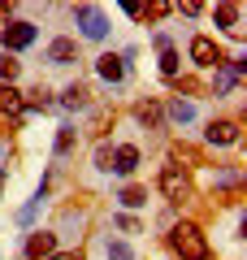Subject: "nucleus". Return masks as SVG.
<instances>
[{"mask_svg":"<svg viewBox=\"0 0 247 260\" xmlns=\"http://www.w3.org/2000/svg\"><path fill=\"white\" fill-rule=\"evenodd\" d=\"M169 247L182 260H208V239H204V230L195 221H178L169 230Z\"/></svg>","mask_w":247,"mask_h":260,"instance_id":"nucleus-1","label":"nucleus"},{"mask_svg":"<svg viewBox=\"0 0 247 260\" xmlns=\"http://www.w3.org/2000/svg\"><path fill=\"white\" fill-rule=\"evenodd\" d=\"M161 195L169 204H187L191 200V174L182 165H165L161 169Z\"/></svg>","mask_w":247,"mask_h":260,"instance_id":"nucleus-2","label":"nucleus"},{"mask_svg":"<svg viewBox=\"0 0 247 260\" xmlns=\"http://www.w3.org/2000/svg\"><path fill=\"white\" fill-rule=\"evenodd\" d=\"M35 22H9V26L0 30V44H5V52H22V48L35 44Z\"/></svg>","mask_w":247,"mask_h":260,"instance_id":"nucleus-3","label":"nucleus"},{"mask_svg":"<svg viewBox=\"0 0 247 260\" xmlns=\"http://www.w3.org/2000/svg\"><path fill=\"white\" fill-rule=\"evenodd\" d=\"M74 18H78V26H82V35H87V39H104V35H109V18H104L96 5H78Z\"/></svg>","mask_w":247,"mask_h":260,"instance_id":"nucleus-4","label":"nucleus"},{"mask_svg":"<svg viewBox=\"0 0 247 260\" xmlns=\"http://www.w3.org/2000/svg\"><path fill=\"white\" fill-rule=\"evenodd\" d=\"M238 135H243V126H238V121H230V117H221V121H208V130H204V139H208L212 148L238 143Z\"/></svg>","mask_w":247,"mask_h":260,"instance_id":"nucleus-5","label":"nucleus"},{"mask_svg":"<svg viewBox=\"0 0 247 260\" xmlns=\"http://www.w3.org/2000/svg\"><path fill=\"white\" fill-rule=\"evenodd\" d=\"M243 70H247V61H221L217 65V78H212V95H226L230 87L243 78Z\"/></svg>","mask_w":247,"mask_h":260,"instance_id":"nucleus-6","label":"nucleus"},{"mask_svg":"<svg viewBox=\"0 0 247 260\" xmlns=\"http://www.w3.org/2000/svg\"><path fill=\"white\" fill-rule=\"evenodd\" d=\"M52 251H56V234H48V230H35V234L26 239V251H22V256H26V260H48Z\"/></svg>","mask_w":247,"mask_h":260,"instance_id":"nucleus-7","label":"nucleus"},{"mask_svg":"<svg viewBox=\"0 0 247 260\" xmlns=\"http://www.w3.org/2000/svg\"><path fill=\"white\" fill-rule=\"evenodd\" d=\"M191 61L208 70V65H221V52H217V44H212L208 35H195L191 39Z\"/></svg>","mask_w":247,"mask_h":260,"instance_id":"nucleus-8","label":"nucleus"},{"mask_svg":"<svg viewBox=\"0 0 247 260\" xmlns=\"http://www.w3.org/2000/svg\"><path fill=\"white\" fill-rule=\"evenodd\" d=\"M96 74H100L104 83H121V78H126V56H113V52H104L100 61H96Z\"/></svg>","mask_w":247,"mask_h":260,"instance_id":"nucleus-9","label":"nucleus"},{"mask_svg":"<svg viewBox=\"0 0 247 260\" xmlns=\"http://www.w3.org/2000/svg\"><path fill=\"white\" fill-rule=\"evenodd\" d=\"M109 169H117L121 178L135 174V169H139V148H135V143H121V148H113V165H109Z\"/></svg>","mask_w":247,"mask_h":260,"instance_id":"nucleus-10","label":"nucleus"},{"mask_svg":"<svg viewBox=\"0 0 247 260\" xmlns=\"http://www.w3.org/2000/svg\"><path fill=\"white\" fill-rule=\"evenodd\" d=\"M48 61L52 65H74L78 61V44H74V39H52V44H48Z\"/></svg>","mask_w":247,"mask_h":260,"instance_id":"nucleus-11","label":"nucleus"},{"mask_svg":"<svg viewBox=\"0 0 247 260\" xmlns=\"http://www.w3.org/2000/svg\"><path fill=\"white\" fill-rule=\"evenodd\" d=\"M165 117L178 121V126H191V121H195V104L191 100H169V104H165Z\"/></svg>","mask_w":247,"mask_h":260,"instance_id":"nucleus-12","label":"nucleus"},{"mask_svg":"<svg viewBox=\"0 0 247 260\" xmlns=\"http://www.w3.org/2000/svg\"><path fill=\"white\" fill-rule=\"evenodd\" d=\"M0 113H13V117H18V113H26V109H22V91H18V87L0 83Z\"/></svg>","mask_w":247,"mask_h":260,"instance_id":"nucleus-13","label":"nucleus"},{"mask_svg":"<svg viewBox=\"0 0 247 260\" xmlns=\"http://www.w3.org/2000/svg\"><path fill=\"white\" fill-rule=\"evenodd\" d=\"M61 104H65V109H87V104H91V91H87L82 83H74V87L61 91Z\"/></svg>","mask_w":247,"mask_h":260,"instance_id":"nucleus-14","label":"nucleus"},{"mask_svg":"<svg viewBox=\"0 0 247 260\" xmlns=\"http://www.w3.org/2000/svg\"><path fill=\"white\" fill-rule=\"evenodd\" d=\"M135 117L143 121V126H161V121H165V104H156V100H143V104L135 109Z\"/></svg>","mask_w":247,"mask_h":260,"instance_id":"nucleus-15","label":"nucleus"},{"mask_svg":"<svg viewBox=\"0 0 247 260\" xmlns=\"http://www.w3.org/2000/svg\"><path fill=\"white\" fill-rule=\"evenodd\" d=\"M238 13H243L238 5H217V9H212V18H217L226 30H238Z\"/></svg>","mask_w":247,"mask_h":260,"instance_id":"nucleus-16","label":"nucleus"},{"mask_svg":"<svg viewBox=\"0 0 247 260\" xmlns=\"http://www.w3.org/2000/svg\"><path fill=\"white\" fill-rule=\"evenodd\" d=\"M74 139H78V130H74V126H61V135H56V156H70V152H74Z\"/></svg>","mask_w":247,"mask_h":260,"instance_id":"nucleus-17","label":"nucleus"},{"mask_svg":"<svg viewBox=\"0 0 247 260\" xmlns=\"http://www.w3.org/2000/svg\"><path fill=\"white\" fill-rule=\"evenodd\" d=\"M117 200H121L126 208H139V204H147V191H143V186H126V191H121Z\"/></svg>","mask_w":247,"mask_h":260,"instance_id":"nucleus-18","label":"nucleus"},{"mask_svg":"<svg viewBox=\"0 0 247 260\" xmlns=\"http://www.w3.org/2000/svg\"><path fill=\"white\" fill-rule=\"evenodd\" d=\"M161 74L165 78L178 74V52H174V48H161Z\"/></svg>","mask_w":247,"mask_h":260,"instance_id":"nucleus-19","label":"nucleus"},{"mask_svg":"<svg viewBox=\"0 0 247 260\" xmlns=\"http://www.w3.org/2000/svg\"><path fill=\"white\" fill-rule=\"evenodd\" d=\"M13 78H18V61L5 52V56H0V83H9V87H13Z\"/></svg>","mask_w":247,"mask_h":260,"instance_id":"nucleus-20","label":"nucleus"},{"mask_svg":"<svg viewBox=\"0 0 247 260\" xmlns=\"http://www.w3.org/2000/svg\"><path fill=\"white\" fill-rule=\"evenodd\" d=\"M22 109H52V100H48V91H30L22 100Z\"/></svg>","mask_w":247,"mask_h":260,"instance_id":"nucleus-21","label":"nucleus"},{"mask_svg":"<svg viewBox=\"0 0 247 260\" xmlns=\"http://www.w3.org/2000/svg\"><path fill=\"white\" fill-rule=\"evenodd\" d=\"M109 260H135V251L126 243H109Z\"/></svg>","mask_w":247,"mask_h":260,"instance_id":"nucleus-22","label":"nucleus"},{"mask_svg":"<svg viewBox=\"0 0 247 260\" xmlns=\"http://www.w3.org/2000/svg\"><path fill=\"white\" fill-rule=\"evenodd\" d=\"M143 13H147V18H165V13H169V5H165V0H152V5H143Z\"/></svg>","mask_w":247,"mask_h":260,"instance_id":"nucleus-23","label":"nucleus"},{"mask_svg":"<svg viewBox=\"0 0 247 260\" xmlns=\"http://www.w3.org/2000/svg\"><path fill=\"white\" fill-rule=\"evenodd\" d=\"M174 156H178V160H191V165H200V152H195V148H182V143L174 148Z\"/></svg>","mask_w":247,"mask_h":260,"instance_id":"nucleus-24","label":"nucleus"},{"mask_svg":"<svg viewBox=\"0 0 247 260\" xmlns=\"http://www.w3.org/2000/svg\"><path fill=\"white\" fill-rule=\"evenodd\" d=\"M96 165H100V169H109V165H113V148H109V143L96 152Z\"/></svg>","mask_w":247,"mask_h":260,"instance_id":"nucleus-25","label":"nucleus"},{"mask_svg":"<svg viewBox=\"0 0 247 260\" xmlns=\"http://www.w3.org/2000/svg\"><path fill=\"white\" fill-rule=\"evenodd\" d=\"M48 260H87V256H82V251H52Z\"/></svg>","mask_w":247,"mask_h":260,"instance_id":"nucleus-26","label":"nucleus"},{"mask_svg":"<svg viewBox=\"0 0 247 260\" xmlns=\"http://www.w3.org/2000/svg\"><path fill=\"white\" fill-rule=\"evenodd\" d=\"M0 186H5V169H0Z\"/></svg>","mask_w":247,"mask_h":260,"instance_id":"nucleus-27","label":"nucleus"}]
</instances>
